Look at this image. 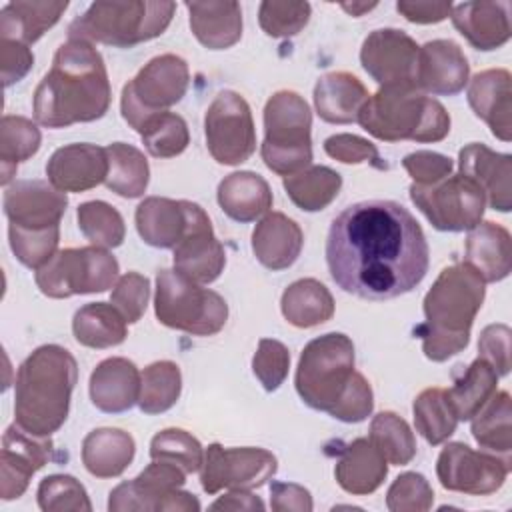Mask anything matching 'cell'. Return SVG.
Listing matches in <instances>:
<instances>
[{
    "label": "cell",
    "mask_w": 512,
    "mask_h": 512,
    "mask_svg": "<svg viewBox=\"0 0 512 512\" xmlns=\"http://www.w3.org/2000/svg\"><path fill=\"white\" fill-rule=\"evenodd\" d=\"M428 254L418 220L394 200L346 206L326 238L332 280L366 300H390L414 290L428 272Z\"/></svg>",
    "instance_id": "obj_1"
},
{
    "label": "cell",
    "mask_w": 512,
    "mask_h": 512,
    "mask_svg": "<svg viewBox=\"0 0 512 512\" xmlns=\"http://www.w3.org/2000/svg\"><path fill=\"white\" fill-rule=\"evenodd\" d=\"M112 98L102 54L92 42L68 38L54 54L52 68L34 90L32 110L46 128L94 122L108 112Z\"/></svg>",
    "instance_id": "obj_2"
},
{
    "label": "cell",
    "mask_w": 512,
    "mask_h": 512,
    "mask_svg": "<svg viewBox=\"0 0 512 512\" xmlns=\"http://www.w3.org/2000/svg\"><path fill=\"white\" fill-rule=\"evenodd\" d=\"M78 364L58 344L36 348L14 380V422L34 436L54 434L68 418Z\"/></svg>",
    "instance_id": "obj_3"
},
{
    "label": "cell",
    "mask_w": 512,
    "mask_h": 512,
    "mask_svg": "<svg viewBox=\"0 0 512 512\" xmlns=\"http://www.w3.org/2000/svg\"><path fill=\"white\" fill-rule=\"evenodd\" d=\"M486 282L466 262L444 268L424 296L426 322L416 326L422 352L432 362H444L464 350L470 328L482 308Z\"/></svg>",
    "instance_id": "obj_4"
},
{
    "label": "cell",
    "mask_w": 512,
    "mask_h": 512,
    "mask_svg": "<svg viewBox=\"0 0 512 512\" xmlns=\"http://www.w3.org/2000/svg\"><path fill=\"white\" fill-rule=\"evenodd\" d=\"M358 124L384 142H440L450 132L446 108L414 84L380 86L362 106Z\"/></svg>",
    "instance_id": "obj_5"
},
{
    "label": "cell",
    "mask_w": 512,
    "mask_h": 512,
    "mask_svg": "<svg viewBox=\"0 0 512 512\" xmlns=\"http://www.w3.org/2000/svg\"><path fill=\"white\" fill-rule=\"evenodd\" d=\"M176 12L174 2H94L68 26V38L132 48L158 38Z\"/></svg>",
    "instance_id": "obj_6"
},
{
    "label": "cell",
    "mask_w": 512,
    "mask_h": 512,
    "mask_svg": "<svg viewBox=\"0 0 512 512\" xmlns=\"http://www.w3.org/2000/svg\"><path fill=\"white\" fill-rule=\"evenodd\" d=\"M312 114L306 100L292 92L272 94L264 106V164L278 176H292L312 166Z\"/></svg>",
    "instance_id": "obj_7"
},
{
    "label": "cell",
    "mask_w": 512,
    "mask_h": 512,
    "mask_svg": "<svg viewBox=\"0 0 512 512\" xmlns=\"http://www.w3.org/2000/svg\"><path fill=\"white\" fill-rule=\"evenodd\" d=\"M354 344L342 332L310 340L298 360L296 392L314 410L330 412L354 374Z\"/></svg>",
    "instance_id": "obj_8"
},
{
    "label": "cell",
    "mask_w": 512,
    "mask_h": 512,
    "mask_svg": "<svg viewBox=\"0 0 512 512\" xmlns=\"http://www.w3.org/2000/svg\"><path fill=\"white\" fill-rule=\"evenodd\" d=\"M154 312L160 324L194 336L220 332L228 318L226 300L176 270L162 268L156 274Z\"/></svg>",
    "instance_id": "obj_9"
},
{
    "label": "cell",
    "mask_w": 512,
    "mask_h": 512,
    "mask_svg": "<svg viewBox=\"0 0 512 512\" xmlns=\"http://www.w3.org/2000/svg\"><path fill=\"white\" fill-rule=\"evenodd\" d=\"M190 70L184 58L160 54L140 68V72L122 88V118L138 134L158 114L182 100L188 90Z\"/></svg>",
    "instance_id": "obj_10"
},
{
    "label": "cell",
    "mask_w": 512,
    "mask_h": 512,
    "mask_svg": "<svg viewBox=\"0 0 512 512\" xmlns=\"http://www.w3.org/2000/svg\"><path fill=\"white\" fill-rule=\"evenodd\" d=\"M118 272V260L106 248L82 246L58 250L36 270L34 280L44 296L70 298L114 288Z\"/></svg>",
    "instance_id": "obj_11"
},
{
    "label": "cell",
    "mask_w": 512,
    "mask_h": 512,
    "mask_svg": "<svg viewBox=\"0 0 512 512\" xmlns=\"http://www.w3.org/2000/svg\"><path fill=\"white\" fill-rule=\"evenodd\" d=\"M186 472L166 460H152L134 480L118 484L108 498L110 512H196L200 502L194 494L182 492Z\"/></svg>",
    "instance_id": "obj_12"
},
{
    "label": "cell",
    "mask_w": 512,
    "mask_h": 512,
    "mask_svg": "<svg viewBox=\"0 0 512 512\" xmlns=\"http://www.w3.org/2000/svg\"><path fill=\"white\" fill-rule=\"evenodd\" d=\"M410 200L442 232L472 230L486 208L482 190L462 174H450L428 186L412 182Z\"/></svg>",
    "instance_id": "obj_13"
},
{
    "label": "cell",
    "mask_w": 512,
    "mask_h": 512,
    "mask_svg": "<svg viewBox=\"0 0 512 512\" xmlns=\"http://www.w3.org/2000/svg\"><path fill=\"white\" fill-rule=\"evenodd\" d=\"M210 156L224 166L246 162L256 150V130L248 102L234 90H222L204 114Z\"/></svg>",
    "instance_id": "obj_14"
},
{
    "label": "cell",
    "mask_w": 512,
    "mask_h": 512,
    "mask_svg": "<svg viewBox=\"0 0 512 512\" xmlns=\"http://www.w3.org/2000/svg\"><path fill=\"white\" fill-rule=\"evenodd\" d=\"M276 456L264 448H224L214 442L204 452L200 484L206 494L228 490H254L276 474Z\"/></svg>",
    "instance_id": "obj_15"
},
{
    "label": "cell",
    "mask_w": 512,
    "mask_h": 512,
    "mask_svg": "<svg viewBox=\"0 0 512 512\" xmlns=\"http://www.w3.org/2000/svg\"><path fill=\"white\" fill-rule=\"evenodd\" d=\"M512 460L488 450H472L464 442H450L436 460V476L442 488L470 496H488L502 488Z\"/></svg>",
    "instance_id": "obj_16"
},
{
    "label": "cell",
    "mask_w": 512,
    "mask_h": 512,
    "mask_svg": "<svg viewBox=\"0 0 512 512\" xmlns=\"http://www.w3.org/2000/svg\"><path fill=\"white\" fill-rule=\"evenodd\" d=\"M418 44L396 28H378L366 36L360 48V62L368 76L380 86L414 84Z\"/></svg>",
    "instance_id": "obj_17"
},
{
    "label": "cell",
    "mask_w": 512,
    "mask_h": 512,
    "mask_svg": "<svg viewBox=\"0 0 512 512\" xmlns=\"http://www.w3.org/2000/svg\"><path fill=\"white\" fill-rule=\"evenodd\" d=\"M174 250V270L198 284L214 282L224 266L226 252L214 236L208 214L194 202H188V228Z\"/></svg>",
    "instance_id": "obj_18"
},
{
    "label": "cell",
    "mask_w": 512,
    "mask_h": 512,
    "mask_svg": "<svg viewBox=\"0 0 512 512\" xmlns=\"http://www.w3.org/2000/svg\"><path fill=\"white\" fill-rule=\"evenodd\" d=\"M4 214L10 226L44 230L60 226L68 198L48 180H16L4 190Z\"/></svg>",
    "instance_id": "obj_19"
},
{
    "label": "cell",
    "mask_w": 512,
    "mask_h": 512,
    "mask_svg": "<svg viewBox=\"0 0 512 512\" xmlns=\"http://www.w3.org/2000/svg\"><path fill=\"white\" fill-rule=\"evenodd\" d=\"M470 64L452 40H430L418 48L414 86L426 96H454L464 90Z\"/></svg>",
    "instance_id": "obj_20"
},
{
    "label": "cell",
    "mask_w": 512,
    "mask_h": 512,
    "mask_svg": "<svg viewBox=\"0 0 512 512\" xmlns=\"http://www.w3.org/2000/svg\"><path fill=\"white\" fill-rule=\"evenodd\" d=\"M108 156L106 148L96 144H68L46 162L48 182L60 192H86L106 180Z\"/></svg>",
    "instance_id": "obj_21"
},
{
    "label": "cell",
    "mask_w": 512,
    "mask_h": 512,
    "mask_svg": "<svg viewBox=\"0 0 512 512\" xmlns=\"http://www.w3.org/2000/svg\"><path fill=\"white\" fill-rule=\"evenodd\" d=\"M460 174L470 178L484 194L490 208L508 212L512 208V156L472 142L458 154Z\"/></svg>",
    "instance_id": "obj_22"
},
{
    "label": "cell",
    "mask_w": 512,
    "mask_h": 512,
    "mask_svg": "<svg viewBox=\"0 0 512 512\" xmlns=\"http://www.w3.org/2000/svg\"><path fill=\"white\" fill-rule=\"evenodd\" d=\"M468 104L474 114L488 124L492 134L510 142L512 138V86L510 72L490 68L478 72L468 84Z\"/></svg>",
    "instance_id": "obj_23"
},
{
    "label": "cell",
    "mask_w": 512,
    "mask_h": 512,
    "mask_svg": "<svg viewBox=\"0 0 512 512\" xmlns=\"http://www.w3.org/2000/svg\"><path fill=\"white\" fill-rule=\"evenodd\" d=\"M454 28L476 50H496L510 40L508 2H462L452 4Z\"/></svg>",
    "instance_id": "obj_24"
},
{
    "label": "cell",
    "mask_w": 512,
    "mask_h": 512,
    "mask_svg": "<svg viewBox=\"0 0 512 512\" xmlns=\"http://www.w3.org/2000/svg\"><path fill=\"white\" fill-rule=\"evenodd\" d=\"M140 372L122 356L102 360L90 374V400L106 414H120L138 404Z\"/></svg>",
    "instance_id": "obj_25"
},
{
    "label": "cell",
    "mask_w": 512,
    "mask_h": 512,
    "mask_svg": "<svg viewBox=\"0 0 512 512\" xmlns=\"http://www.w3.org/2000/svg\"><path fill=\"white\" fill-rule=\"evenodd\" d=\"M304 246L302 228L282 212H268L252 232V252L268 270L290 268Z\"/></svg>",
    "instance_id": "obj_26"
},
{
    "label": "cell",
    "mask_w": 512,
    "mask_h": 512,
    "mask_svg": "<svg viewBox=\"0 0 512 512\" xmlns=\"http://www.w3.org/2000/svg\"><path fill=\"white\" fill-rule=\"evenodd\" d=\"M388 474V462L370 442V438H356L346 444L336 460L334 476L340 488L354 496L372 494L380 488Z\"/></svg>",
    "instance_id": "obj_27"
},
{
    "label": "cell",
    "mask_w": 512,
    "mask_h": 512,
    "mask_svg": "<svg viewBox=\"0 0 512 512\" xmlns=\"http://www.w3.org/2000/svg\"><path fill=\"white\" fill-rule=\"evenodd\" d=\"M464 262L470 264L484 282H500L512 268L510 232L496 222H480L466 238Z\"/></svg>",
    "instance_id": "obj_28"
},
{
    "label": "cell",
    "mask_w": 512,
    "mask_h": 512,
    "mask_svg": "<svg viewBox=\"0 0 512 512\" xmlns=\"http://www.w3.org/2000/svg\"><path fill=\"white\" fill-rule=\"evenodd\" d=\"M368 96L366 86L354 74L328 72L314 86V108L328 124H352L358 122Z\"/></svg>",
    "instance_id": "obj_29"
},
{
    "label": "cell",
    "mask_w": 512,
    "mask_h": 512,
    "mask_svg": "<svg viewBox=\"0 0 512 512\" xmlns=\"http://www.w3.org/2000/svg\"><path fill=\"white\" fill-rule=\"evenodd\" d=\"M188 202L160 196L144 198L134 214L140 238L154 248H174L188 228Z\"/></svg>",
    "instance_id": "obj_30"
},
{
    "label": "cell",
    "mask_w": 512,
    "mask_h": 512,
    "mask_svg": "<svg viewBox=\"0 0 512 512\" xmlns=\"http://www.w3.org/2000/svg\"><path fill=\"white\" fill-rule=\"evenodd\" d=\"M190 28L208 50H226L242 38V8L238 2H186Z\"/></svg>",
    "instance_id": "obj_31"
},
{
    "label": "cell",
    "mask_w": 512,
    "mask_h": 512,
    "mask_svg": "<svg viewBox=\"0 0 512 512\" xmlns=\"http://www.w3.org/2000/svg\"><path fill=\"white\" fill-rule=\"evenodd\" d=\"M222 212L240 222H254L272 208V190L268 182L250 170L232 172L220 184L216 192Z\"/></svg>",
    "instance_id": "obj_32"
},
{
    "label": "cell",
    "mask_w": 512,
    "mask_h": 512,
    "mask_svg": "<svg viewBox=\"0 0 512 512\" xmlns=\"http://www.w3.org/2000/svg\"><path fill=\"white\" fill-rule=\"evenodd\" d=\"M136 442L120 428H96L82 440V464L96 478H116L134 460Z\"/></svg>",
    "instance_id": "obj_33"
},
{
    "label": "cell",
    "mask_w": 512,
    "mask_h": 512,
    "mask_svg": "<svg viewBox=\"0 0 512 512\" xmlns=\"http://www.w3.org/2000/svg\"><path fill=\"white\" fill-rule=\"evenodd\" d=\"M68 2H34V0H18L8 2L0 10V38L16 40L26 46L34 44L42 38L46 30H50L64 10Z\"/></svg>",
    "instance_id": "obj_34"
},
{
    "label": "cell",
    "mask_w": 512,
    "mask_h": 512,
    "mask_svg": "<svg viewBox=\"0 0 512 512\" xmlns=\"http://www.w3.org/2000/svg\"><path fill=\"white\" fill-rule=\"evenodd\" d=\"M280 310L286 322H290L292 326L312 328L332 318L334 298L320 280L300 278L284 290Z\"/></svg>",
    "instance_id": "obj_35"
},
{
    "label": "cell",
    "mask_w": 512,
    "mask_h": 512,
    "mask_svg": "<svg viewBox=\"0 0 512 512\" xmlns=\"http://www.w3.org/2000/svg\"><path fill=\"white\" fill-rule=\"evenodd\" d=\"M126 318L114 304L90 302L76 310L72 320V332L78 344L86 348H112L126 340Z\"/></svg>",
    "instance_id": "obj_36"
},
{
    "label": "cell",
    "mask_w": 512,
    "mask_h": 512,
    "mask_svg": "<svg viewBox=\"0 0 512 512\" xmlns=\"http://www.w3.org/2000/svg\"><path fill=\"white\" fill-rule=\"evenodd\" d=\"M108 174L106 188L122 198H138L146 192L150 166L146 156L132 144L112 142L106 146Z\"/></svg>",
    "instance_id": "obj_37"
},
{
    "label": "cell",
    "mask_w": 512,
    "mask_h": 512,
    "mask_svg": "<svg viewBox=\"0 0 512 512\" xmlns=\"http://www.w3.org/2000/svg\"><path fill=\"white\" fill-rule=\"evenodd\" d=\"M512 406L508 392H494V396L470 418L472 436L482 450L494 452L510 460L512 450Z\"/></svg>",
    "instance_id": "obj_38"
},
{
    "label": "cell",
    "mask_w": 512,
    "mask_h": 512,
    "mask_svg": "<svg viewBox=\"0 0 512 512\" xmlns=\"http://www.w3.org/2000/svg\"><path fill=\"white\" fill-rule=\"evenodd\" d=\"M496 386V370L478 356L460 376L454 378L452 388L446 390L458 420H470L494 396Z\"/></svg>",
    "instance_id": "obj_39"
},
{
    "label": "cell",
    "mask_w": 512,
    "mask_h": 512,
    "mask_svg": "<svg viewBox=\"0 0 512 512\" xmlns=\"http://www.w3.org/2000/svg\"><path fill=\"white\" fill-rule=\"evenodd\" d=\"M288 198L304 212L324 210L340 192L342 176L328 166H308L282 182Z\"/></svg>",
    "instance_id": "obj_40"
},
{
    "label": "cell",
    "mask_w": 512,
    "mask_h": 512,
    "mask_svg": "<svg viewBox=\"0 0 512 512\" xmlns=\"http://www.w3.org/2000/svg\"><path fill=\"white\" fill-rule=\"evenodd\" d=\"M42 142L38 126L24 116H2L0 122V172L2 186H10L20 162L32 158Z\"/></svg>",
    "instance_id": "obj_41"
},
{
    "label": "cell",
    "mask_w": 512,
    "mask_h": 512,
    "mask_svg": "<svg viewBox=\"0 0 512 512\" xmlns=\"http://www.w3.org/2000/svg\"><path fill=\"white\" fill-rule=\"evenodd\" d=\"M412 412L416 432L432 446L448 440L458 426V416L444 388L422 390L414 400Z\"/></svg>",
    "instance_id": "obj_42"
},
{
    "label": "cell",
    "mask_w": 512,
    "mask_h": 512,
    "mask_svg": "<svg viewBox=\"0 0 512 512\" xmlns=\"http://www.w3.org/2000/svg\"><path fill=\"white\" fill-rule=\"evenodd\" d=\"M182 392V374L178 364L158 360L140 372L138 408L144 414H162L170 410Z\"/></svg>",
    "instance_id": "obj_43"
},
{
    "label": "cell",
    "mask_w": 512,
    "mask_h": 512,
    "mask_svg": "<svg viewBox=\"0 0 512 512\" xmlns=\"http://www.w3.org/2000/svg\"><path fill=\"white\" fill-rule=\"evenodd\" d=\"M370 442L394 466H404L416 456V438L408 422L394 412H380L370 422Z\"/></svg>",
    "instance_id": "obj_44"
},
{
    "label": "cell",
    "mask_w": 512,
    "mask_h": 512,
    "mask_svg": "<svg viewBox=\"0 0 512 512\" xmlns=\"http://www.w3.org/2000/svg\"><path fill=\"white\" fill-rule=\"evenodd\" d=\"M78 228L90 240L92 246L116 248L124 242V220L120 212L104 200H90L78 206L76 210Z\"/></svg>",
    "instance_id": "obj_45"
},
{
    "label": "cell",
    "mask_w": 512,
    "mask_h": 512,
    "mask_svg": "<svg viewBox=\"0 0 512 512\" xmlns=\"http://www.w3.org/2000/svg\"><path fill=\"white\" fill-rule=\"evenodd\" d=\"M142 144L154 158H174L182 154L190 142L188 124L174 112L154 116L140 132Z\"/></svg>",
    "instance_id": "obj_46"
},
{
    "label": "cell",
    "mask_w": 512,
    "mask_h": 512,
    "mask_svg": "<svg viewBox=\"0 0 512 512\" xmlns=\"http://www.w3.org/2000/svg\"><path fill=\"white\" fill-rule=\"evenodd\" d=\"M150 458L180 466L186 474L198 472L204 462L202 444L182 428H166L150 442Z\"/></svg>",
    "instance_id": "obj_47"
},
{
    "label": "cell",
    "mask_w": 512,
    "mask_h": 512,
    "mask_svg": "<svg viewBox=\"0 0 512 512\" xmlns=\"http://www.w3.org/2000/svg\"><path fill=\"white\" fill-rule=\"evenodd\" d=\"M38 506L44 512H90L92 504L86 488L70 474L46 476L36 492Z\"/></svg>",
    "instance_id": "obj_48"
},
{
    "label": "cell",
    "mask_w": 512,
    "mask_h": 512,
    "mask_svg": "<svg viewBox=\"0 0 512 512\" xmlns=\"http://www.w3.org/2000/svg\"><path fill=\"white\" fill-rule=\"evenodd\" d=\"M8 240L18 262H22L26 268L38 270L58 252L56 248L60 240V226L28 230L8 224Z\"/></svg>",
    "instance_id": "obj_49"
},
{
    "label": "cell",
    "mask_w": 512,
    "mask_h": 512,
    "mask_svg": "<svg viewBox=\"0 0 512 512\" xmlns=\"http://www.w3.org/2000/svg\"><path fill=\"white\" fill-rule=\"evenodd\" d=\"M308 2H280L264 0L258 8L260 28L272 38H288L298 34L310 20Z\"/></svg>",
    "instance_id": "obj_50"
},
{
    "label": "cell",
    "mask_w": 512,
    "mask_h": 512,
    "mask_svg": "<svg viewBox=\"0 0 512 512\" xmlns=\"http://www.w3.org/2000/svg\"><path fill=\"white\" fill-rule=\"evenodd\" d=\"M434 504V490L418 472L400 474L386 492L390 512H426Z\"/></svg>",
    "instance_id": "obj_51"
},
{
    "label": "cell",
    "mask_w": 512,
    "mask_h": 512,
    "mask_svg": "<svg viewBox=\"0 0 512 512\" xmlns=\"http://www.w3.org/2000/svg\"><path fill=\"white\" fill-rule=\"evenodd\" d=\"M288 368H290L288 348L274 338H262L252 358V372L262 384V388L266 392L278 390L288 376Z\"/></svg>",
    "instance_id": "obj_52"
},
{
    "label": "cell",
    "mask_w": 512,
    "mask_h": 512,
    "mask_svg": "<svg viewBox=\"0 0 512 512\" xmlns=\"http://www.w3.org/2000/svg\"><path fill=\"white\" fill-rule=\"evenodd\" d=\"M150 300V280L138 272L122 274L110 294V304H114L128 324H134L146 312Z\"/></svg>",
    "instance_id": "obj_53"
},
{
    "label": "cell",
    "mask_w": 512,
    "mask_h": 512,
    "mask_svg": "<svg viewBox=\"0 0 512 512\" xmlns=\"http://www.w3.org/2000/svg\"><path fill=\"white\" fill-rule=\"evenodd\" d=\"M40 466L28 458L26 454L2 446L0 452V496L2 500H14L20 498L28 484L30 478L34 476V472H38Z\"/></svg>",
    "instance_id": "obj_54"
},
{
    "label": "cell",
    "mask_w": 512,
    "mask_h": 512,
    "mask_svg": "<svg viewBox=\"0 0 512 512\" xmlns=\"http://www.w3.org/2000/svg\"><path fill=\"white\" fill-rule=\"evenodd\" d=\"M372 408H374V396H372L370 382L360 372H354L342 398L328 414L336 420L354 424V422L366 420L372 414Z\"/></svg>",
    "instance_id": "obj_55"
},
{
    "label": "cell",
    "mask_w": 512,
    "mask_h": 512,
    "mask_svg": "<svg viewBox=\"0 0 512 512\" xmlns=\"http://www.w3.org/2000/svg\"><path fill=\"white\" fill-rule=\"evenodd\" d=\"M324 152L344 164H362L368 162L376 168H386L380 160V154L372 142L356 134H334L324 140Z\"/></svg>",
    "instance_id": "obj_56"
},
{
    "label": "cell",
    "mask_w": 512,
    "mask_h": 512,
    "mask_svg": "<svg viewBox=\"0 0 512 512\" xmlns=\"http://www.w3.org/2000/svg\"><path fill=\"white\" fill-rule=\"evenodd\" d=\"M404 170L410 174L414 184H434L446 176L452 174V160L444 154L432 152V150H416L412 154H406L402 160Z\"/></svg>",
    "instance_id": "obj_57"
},
{
    "label": "cell",
    "mask_w": 512,
    "mask_h": 512,
    "mask_svg": "<svg viewBox=\"0 0 512 512\" xmlns=\"http://www.w3.org/2000/svg\"><path fill=\"white\" fill-rule=\"evenodd\" d=\"M480 358H484L498 376L510 372V328L506 324H490L480 332Z\"/></svg>",
    "instance_id": "obj_58"
},
{
    "label": "cell",
    "mask_w": 512,
    "mask_h": 512,
    "mask_svg": "<svg viewBox=\"0 0 512 512\" xmlns=\"http://www.w3.org/2000/svg\"><path fill=\"white\" fill-rule=\"evenodd\" d=\"M34 64V54L30 48L16 40L0 38V72L4 86L20 82Z\"/></svg>",
    "instance_id": "obj_59"
},
{
    "label": "cell",
    "mask_w": 512,
    "mask_h": 512,
    "mask_svg": "<svg viewBox=\"0 0 512 512\" xmlns=\"http://www.w3.org/2000/svg\"><path fill=\"white\" fill-rule=\"evenodd\" d=\"M270 506L276 512H310L314 508L310 492L292 482H274L270 486Z\"/></svg>",
    "instance_id": "obj_60"
},
{
    "label": "cell",
    "mask_w": 512,
    "mask_h": 512,
    "mask_svg": "<svg viewBox=\"0 0 512 512\" xmlns=\"http://www.w3.org/2000/svg\"><path fill=\"white\" fill-rule=\"evenodd\" d=\"M396 10L414 24H436L450 18V2H424V0H400Z\"/></svg>",
    "instance_id": "obj_61"
},
{
    "label": "cell",
    "mask_w": 512,
    "mask_h": 512,
    "mask_svg": "<svg viewBox=\"0 0 512 512\" xmlns=\"http://www.w3.org/2000/svg\"><path fill=\"white\" fill-rule=\"evenodd\" d=\"M210 510H264V502L250 490H230L212 502Z\"/></svg>",
    "instance_id": "obj_62"
},
{
    "label": "cell",
    "mask_w": 512,
    "mask_h": 512,
    "mask_svg": "<svg viewBox=\"0 0 512 512\" xmlns=\"http://www.w3.org/2000/svg\"><path fill=\"white\" fill-rule=\"evenodd\" d=\"M340 6H342V10H346L352 16H362L364 12H370L372 8H376L378 4L376 2H370V4L368 2H362V4L360 2H352V4H340Z\"/></svg>",
    "instance_id": "obj_63"
}]
</instances>
